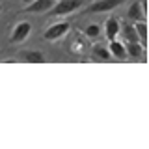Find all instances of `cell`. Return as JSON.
I'll return each instance as SVG.
<instances>
[{
  "label": "cell",
  "instance_id": "cell-11",
  "mask_svg": "<svg viewBox=\"0 0 149 149\" xmlns=\"http://www.w3.org/2000/svg\"><path fill=\"white\" fill-rule=\"evenodd\" d=\"M125 50H127V56L138 58L140 52H142V47H140L136 41H127V43H125Z\"/></svg>",
  "mask_w": 149,
  "mask_h": 149
},
{
  "label": "cell",
  "instance_id": "cell-14",
  "mask_svg": "<svg viewBox=\"0 0 149 149\" xmlns=\"http://www.w3.org/2000/svg\"><path fill=\"white\" fill-rule=\"evenodd\" d=\"M125 36H127V41H136V32L132 26H125Z\"/></svg>",
  "mask_w": 149,
  "mask_h": 149
},
{
  "label": "cell",
  "instance_id": "cell-16",
  "mask_svg": "<svg viewBox=\"0 0 149 149\" xmlns=\"http://www.w3.org/2000/svg\"><path fill=\"white\" fill-rule=\"evenodd\" d=\"M0 11H2V6H0Z\"/></svg>",
  "mask_w": 149,
  "mask_h": 149
},
{
  "label": "cell",
  "instance_id": "cell-9",
  "mask_svg": "<svg viewBox=\"0 0 149 149\" xmlns=\"http://www.w3.org/2000/svg\"><path fill=\"white\" fill-rule=\"evenodd\" d=\"M134 32H136V36L140 37V47H146L147 43V24L146 21H136L134 22Z\"/></svg>",
  "mask_w": 149,
  "mask_h": 149
},
{
  "label": "cell",
  "instance_id": "cell-15",
  "mask_svg": "<svg viewBox=\"0 0 149 149\" xmlns=\"http://www.w3.org/2000/svg\"><path fill=\"white\" fill-rule=\"evenodd\" d=\"M22 2H24V4H30V2H32V0H22Z\"/></svg>",
  "mask_w": 149,
  "mask_h": 149
},
{
  "label": "cell",
  "instance_id": "cell-7",
  "mask_svg": "<svg viewBox=\"0 0 149 149\" xmlns=\"http://www.w3.org/2000/svg\"><path fill=\"white\" fill-rule=\"evenodd\" d=\"M119 21L116 17H110L108 21H106V24H104V34H106V37H108L110 41H114L116 37H118V34H119Z\"/></svg>",
  "mask_w": 149,
  "mask_h": 149
},
{
  "label": "cell",
  "instance_id": "cell-5",
  "mask_svg": "<svg viewBox=\"0 0 149 149\" xmlns=\"http://www.w3.org/2000/svg\"><path fill=\"white\" fill-rule=\"evenodd\" d=\"M56 0H32L30 4H26V11L30 13H45L50 11V8L54 6Z\"/></svg>",
  "mask_w": 149,
  "mask_h": 149
},
{
  "label": "cell",
  "instance_id": "cell-4",
  "mask_svg": "<svg viewBox=\"0 0 149 149\" xmlns=\"http://www.w3.org/2000/svg\"><path fill=\"white\" fill-rule=\"evenodd\" d=\"M121 4H123V0H97V2H93L90 6L88 11H91V13H104V11H110V9L121 6Z\"/></svg>",
  "mask_w": 149,
  "mask_h": 149
},
{
  "label": "cell",
  "instance_id": "cell-1",
  "mask_svg": "<svg viewBox=\"0 0 149 149\" xmlns=\"http://www.w3.org/2000/svg\"><path fill=\"white\" fill-rule=\"evenodd\" d=\"M84 4V0H60L58 4H54L50 8V15L52 17H60V15H69V13L77 11Z\"/></svg>",
  "mask_w": 149,
  "mask_h": 149
},
{
  "label": "cell",
  "instance_id": "cell-2",
  "mask_svg": "<svg viewBox=\"0 0 149 149\" xmlns=\"http://www.w3.org/2000/svg\"><path fill=\"white\" fill-rule=\"evenodd\" d=\"M67 32H69V22H56V24H50L45 30L43 39H47V41H56V39H60V37H63Z\"/></svg>",
  "mask_w": 149,
  "mask_h": 149
},
{
  "label": "cell",
  "instance_id": "cell-13",
  "mask_svg": "<svg viewBox=\"0 0 149 149\" xmlns=\"http://www.w3.org/2000/svg\"><path fill=\"white\" fill-rule=\"evenodd\" d=\"M99 24H88L86 26V36L88 37H97V36H99Z\"/></svg>",
  "mask_w": 149,
  "mask_h": 149
},
{
  "label": "cell",
  "instance_id": "cell-10",
  "mask_svg": "<svg viewBox=\"0 0 149 149\" xmlns=\"http://www.w3.org/2000/svg\"><path fill=\"white\" fill-rule=\"evenodd\" d=\"M22 60L28 63H43L45 62V56L39 50H28V52H22Z\"/></svg>",
  "mask_w": 149,
  "mask_h": 149
},
{
  "label": "cell",
  "instance_id": "cell-6",
  "mask_svg": "<svg viewBox=\"0 0 149 149\" xmlns=\"http://www.w3.org/2000/svg\"><path fill=\"white\" fill-rule=\"evenodd\" d=\"M143 9H146V4L143 2H132L127 15L130 19H134V21H146V11Z\"/></svg>",
  "mask_w": 149,
  "mask_h": 149
},
{
  "label": "cell",
  "instance_id": "cell-3",
  "mask_svg": "<svg viewBox=\"0 0 149 149\" xmlns=\"http://www.w3.org/2000/svg\"><path fill=\"white\" fill-rule=\"evenodd\" d=\"M30 30H32L30 22H26V21L19 22V24H15V28H13L11 36H9V41H11V43H21V41H24L26 37L30 36Z\"/></svg>",
  "mask_w": 149,
  "mask_h": 149
},
{
  "label": "cell",
  "instance_id": "cell-12",
  "mask_svg": "<svg viewBox=\"0 0 149 149\" xmlns=\"http://www.w3.org/2000/svg\"><path fill=\"white\" fill-rule=\"evenodd\" d=\"M93 52H95L97 58H101V60H110V50L106 49V47H102V45H95L93 47Z\"/></svg>",
  "mask_w": 149,
  "mask_h": 149
},
{
  "label": "cell",
  "instance_id": "cell-8",
  "mask_svg": "<svg viewBox=\"0 0 149 149\" xmlns=\"http://www.w3.org/2000/svg\"><path fill=\"white\" fill-rule=\"evenodd\" d=\"M108 50H110V54H112V56H116V58H119V60H125V58H127V50H125V45H123V43H119L118 39L110 41Z\"/></svg>",
  "mask_w": 149,
  "mask_h": 149
}]
</instances>
